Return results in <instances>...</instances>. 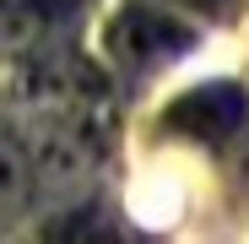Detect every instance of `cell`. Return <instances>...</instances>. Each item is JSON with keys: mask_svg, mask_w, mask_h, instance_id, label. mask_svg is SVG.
I'll return each instance as SVG.
<instances>
[{"mask_svg": "<svg viewBox=\"0 0 249 244\" xmlns=\"http://www.w3.org/2000/svg\"><path fill=\"white\" fill-rule=\"evenodd\" d=\"M195 6H217V0H195Z\"/></svg>", "mask_w": 249, "mask_h": 244, "instance_id": "1", "label": "cell"}]
</instances>
